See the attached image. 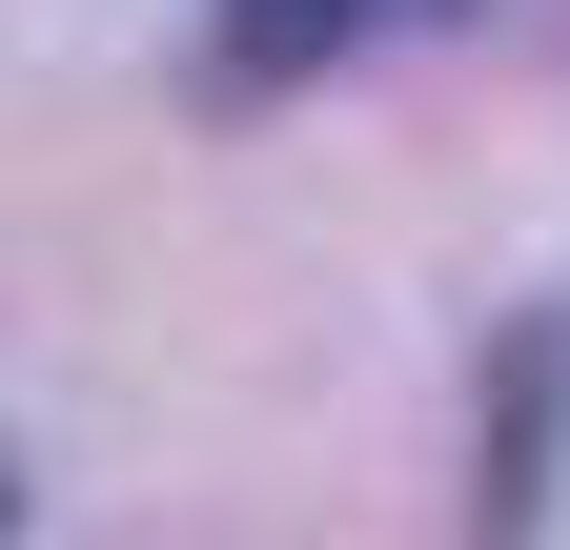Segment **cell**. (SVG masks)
Segmentation results:
<instances>
[{
  "label": "cell",
  "mask_w": 570,
  "mask_h": 550,
  "mask_svg": "<svg viewBox=\"0 0 570 550\" xmlns=\"http://www.w3.org/2000/svg\"><path fill=\"white\" fill-rule=\"evenodd\" d=\"M449 21H469V0H449Z\"/></svg>",
  "instance_id": "obj_3"
},
{
  "label": "cell",
  "mask_w": 570,
  "mask_h": 550,
  "mask_svg": "<svg viewBox=\"0 0 570 550\" xmlns=\"http://www.w3.org/2000/svg\"><path fill=\"white\" fill-rule=\"evenodd\" d=\"M550 429H570V306H530L510 367H489V407H469V510H489V530L550 510Z\"/></svg>",
  "instance_id": "obj_1"
},
{
  "label": "cell",
  "mask_w": 570,
  "mask_h": 550,
  "mask_svg": "<svg viewBox=\"0 0 570 550\" xmlns=\"http://www.w3.org/2000/svg\"><path fill=\"white\" fill-rule=\"evenodd\" d=\"M367 41V0H225V82L265 102V82H326V61Z\"/></svg>",
  "instance_id": "obj_2"
}]
</instances>
